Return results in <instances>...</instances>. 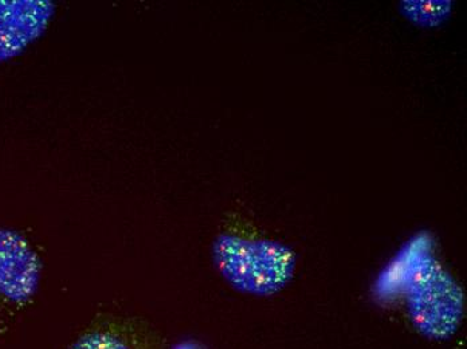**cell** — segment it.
I'll list each match as a JSON object with an SVG mask.
<instances>
[{
  "label": "cell",
  "instance_id": "1",
  "mask_svg": "<svg viewBox=\"0 0 467 349\" xmlns=\"http://www.w3.org/2000/svg\"><path fill=\"white\" fill-rule=\"evenodd\" d=\"M215 261L221 273L236 288L267 292L284 280L289 263L278 246L222 235L215 243Z\"/></svg>",
  "mask_w": 467,
  "mask_h": 349
},
{
  "label": "cell",
  "instance_id": "2",
  "mask_svg": "<svg viewBox=\"0 0 467 349\" xmlns=\"http://www.w3.org/2000/svg\"><path fill=\"white\" fill-rule=\"evenodd\" d=\"M41 281V261L18 232L0 229V296L24 303L36 294Z\"/></svg>",
  "mask_w": 467,
  "mask_h": 349
},
{
  "label": "cell",
  "instance_id": "3",
  "mask_svg": "<svg viewBox=\"0 0 467 349\" xmlns=\"http://www.w3.org/2000/svg\"><path fill=\"white\" fill-rule=\"evenodd\" d=\"M56 5L51 2H0V61L18 56L47 30Z\"/></svg>",
  "mask_w": 467,
  "mask_h": 349
},
{
  "label": "cell",
  "instance_id": "4",
  "mask_svg": "<svg viewBox=\"0 0 467 349\" xmlns=\"http://www.w3.org/2000/svg\"><path fill=\"white\" fill-rule=\"evenodd\" d=\"M451 2H401L400 10L407 19L423 27H437L442 25L451 13Z\"/></svg>",
  "mask_w": 467,
  "mask_h": 349
},
{
  "label": "cell",
  "instance_id": "5",
  "mask_svg": "<svg viewBox=\"0 0 467 349\" xmlns=\"http://www.w3.org/2000/svg\"><path fill=\"white\" fill-rule=\"evenodd\" d=\"M70 349H130V347L115 334L93 332L79 337Z\"/></svg>",
  "mask_w": 467,
  "mask_h": 349
}]
</instances>
